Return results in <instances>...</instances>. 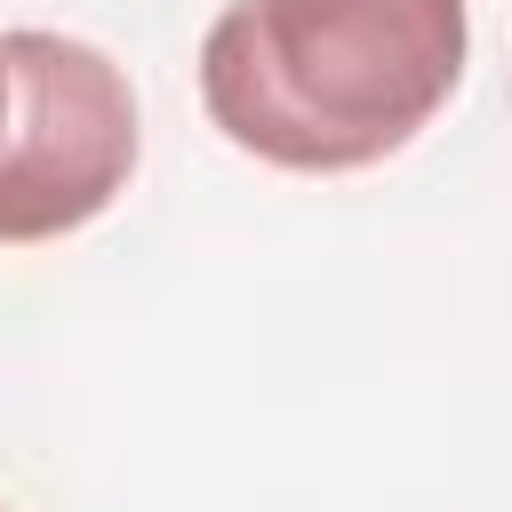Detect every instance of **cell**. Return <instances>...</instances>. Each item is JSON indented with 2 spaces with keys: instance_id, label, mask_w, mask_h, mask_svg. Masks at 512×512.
I'll use <instances>...</instances> for the list:
<instances>
[{
  "instance_id": "1",
  "label": "cell",
  "mask_w": 512,
  "mask_h": 512,
  "mask_svg": "<svg viewBox=\"0 0 512 512\" xmlns=\"http://www.w3.org/2000/svg\"><path fill=\"white\" fill-rule=\"evenodd\" d=\"M464 56V0H232L200 40V104L264 168L352 176L440 120Z\"/></svg>"
},
{
  "instance_id": "2",
  "label": "cell",
  "mask_w": 512,
  "mask_h": 512,
  "mask_svg": "<svg viewBox=\"0 0 512 512\" xmlns=\"http://www.w3.org/2000/svg\"><path fill=\"white\" fill-rule=\"evenodd\" d=\"M136 176L120 64L64 32H0V248L96 224Z\"/></svg>"
}]
</instances>
